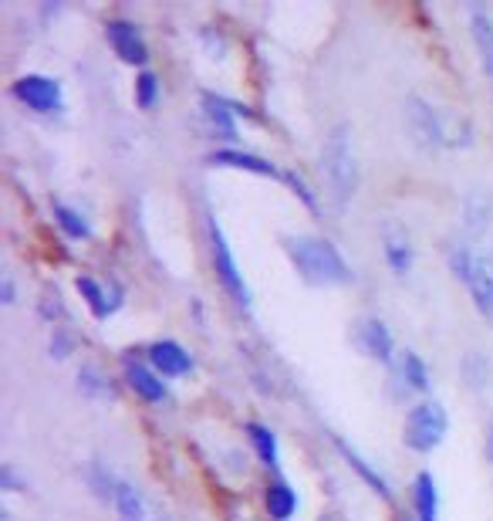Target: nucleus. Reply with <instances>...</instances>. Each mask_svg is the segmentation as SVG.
Here are the masks:
<instances>
[{"mask_svg":"<svg viewBox=\"0 0 493 521\" xmlns=\"http://www.w3.org/2000/svg\"><path fill=\"white\" fill-rule=\"evenodd\" d=\"M281 244H284V254H288L291 264H294V271H298L308 285L335 288V285H348V281H355L352 264H348L345 254L338 251L331 241H325V237L284 234Z\"/></svg>","mask_w":493,"mask_h":521,"instance_id":"f257e3e1","label":"nucleus"},{"mask_svg":"<svg viewBox=\"0 0 493 521\" xmlns=\"http://www.w3.org/2000/svg\"><path fill=\"white\" fill-rule=\"evenodd\" d=\"M321 176H325L328 197L338 210L352 203L358 190V163H355V146H352V129L348 122H335L321 146Z\"/></svg>","mask_w":493,"mask_h":521,"instance_id":"f03ea898","label":"nucleus"},{"mask_svg":"<svg viewBox=\"0 0 493 521\" xmlns=\"http://www.w3.org/2000/svg\"><path fill=\"white\" fill-rule=\"evenodd\" d=\"M406 126L423 149H456L470 146V126L460 129L450 116L436 109L433 102H426L423 95H406Z\"/></svg>","mask_w":493,"mask_h":521,"instance_id":"7ed1b4c3","label":"nucleus"},{"mask_svg":"<svg viewBox=\"0 0 493 521\" xmlns=\"http://www.w3.org/2000/svg\"><path fill=\"white\" fill-rule=\"evenodd\" d=\"M446 261H450L453 278L470 291L477 312L493 322V261L477 244H453Z\"/></svg>","mask_w":493,"mask_h":521,"instance_id":"20e7f679","label":"nucleus"},{"mask_svg":"<svg viewBox=\"0 0 493 521\" xmlns=\"http://www.w3.org/2000/svg\"><path fill=\"white\" fill-rule=\"evenodd\" d=\"M450 434V413L439 400H419L402 423V444L416 454H433Z\"/></svg>","mask_w":493,"mask_h":521,"instance_id":"39448f33","label":"nucleus"},{"mask_svg":"<svg viewBox=\"0 0 493 521\" xmlns=\"http://www.w3.org/2000/svg\"><path fill=\"white\" fill-rule=\"evenodd\" d=\"M206 241H210V258H213V271H217V281L223 291L237 302L240 308L250 305V288L244 281V271L237 268V258H233L227 237H223V227L217 224V217H206Z\"/></svg>","mask_w":493,"mask_h":521,"instance_id":"423d86ee","label":"nucleus"},{"mask_svg":"<svg viewBox=\"0 0 493 521\" xmlns=\"http://www.w3.org/2000/svg\"><path fill=\"white\" fill-rule=\"evenodd\" d=\"M14 99L21 105H28L31 112H41V116H51V112L61 109L65 95H61V82L48 75H21L14 82Z\"/></svg>","mask_w":493,"mask_h":521,"instance_id":"0eeeda50","label":"nucleus"},{"mask_svg":"<svg viewBox=\"0 0 493 521\" xmlns=\"http://www.w3.org/2000/svg\"><path fill=\"white\" fill-rule=\"evenodd\" d=\"M382 258L396 278H406L416 264V251H412V237L399 220H385L382 224Z\"/></svg>","mask_w":493,"mask_h":521,"instance_id":"6e6552de","label":"nucleus"},{"mask_svg":"<svg viewBox=\"0 0 493 521\" xmlns=\"http://www.w3.org/2000/svg\"><path fill=\"white\" fill-rule=\"evenodd\" d=\"M355 342L365 356L382 362V366H392V359H396V339H392L389 325H385L382 319H358Z\"/></svg>","mask_w":493,"mask_h":521,"instance_id":"1a4fd4ad","label":"nucleus"},{"mask_svg":"<svg viewBox=\"0 0 493 521\" xmlns=\"http://www.w3.org/2000/svg\"><path fill=\"white\" fill-rule=\"evenodd\" d=\"M105 38H109L112 51L125 61V65H146L149 48L132 21H109L105 24Z\"/></svg>","mask_w":493,"mask_h":521,"instance_id":"9d476101","label":"nucleus"},{"mask_svg":"<svg viewBox=\"0 0 493 521\" xmlns=\"http://www.w3.org/2000/svg\"><path fill=\"white\" fill-rule=\"evenodd\" d=\"M149 366L156 369L163 379H176V376H186L193 369V356L179 346V342L163 339V342H152L149 346Z\"/></svg>","mask_w":493,"mask_h":521,"instance_id":"9b49d317","label":"nucleus"},{"mask_svg":"<svg viewBox=\"0 0 493 521\" xmlns=\"http://www.w3.org/2000/svg\"><path fill=\"white\" fill-rule=\"evenodd\" d=\"M463 227L473 241L487 237V231L493 227V197L483 190H470L463 197Z\"/></svg>","mask_w":493,"mask_h":521,"instance_id":"f8f14e48","label":"nucleus"},{"mask_svg":"<svg viewBox=\"0 0 493 521\" xmlns=\"http://www.w3.org/2000/svg\"><path fill=\"white\" fill-rule=\"evenodd\" d=\"M470 34H473V44H477L483 75H487L493 85V14L487 7L480 4L470 7Z\"/></svg>","mask_w":493,"mask_h":521,"instance_id":"ddd939ff","label":"nucleus"},{"mask_svg":"<svg viewBox=\"0 0 493 521\" xmlns=\"http://www.w3.org/2000/svg\"><path fill=\"white\" fill-rule=\"evenodd\" d=\"M203 116L217 136L237 139V122H233V116H247V109H240L237 102L220 99V95H203Z\"/></svg>","mask_w":493,"mask_h":521,"instance_id":"4468645a","label":"nucleus"},{"mask_svg":"<svg viewBox=\"0 0 493 521\" xmlns=\"http://www.w3.org/2000/svg\"><path fill=\"white\" fill-rule=\"evenodd\" d=\"M210 163L230 166V170H247V173H257V176H277V166L271 160L244 153V149H217V153H210Z\"/></svg>","mask_w":493,"mask_h":521,"instance_id":"2eb2a0df","label":"nucleus"},{"mask_svg":"<svg viewBox=\"0 0 493 521\" xmlns=\"http://www.w3.org/2000/svg\"><path fill=\"white\" fill-rule=\"evenodd\" d=\"M412 508H416V521H439V491H436V478L429 471L416 474V484H412Z\"/></svg>","mask_w":493,"mask_h":521,"instance_id":"dca6fc26","label":"nucleus"},{"mask_svg":"<svg viewBox=\"0 0 493 521\" xmlns=\"http://www.w3.org/2000/svg\"><path fill=\"white\" fill-rule=\"evenodd\" d=\"M335 447H338V450H342L345 464H348V467H352V471H358V478H362L365 484H369V488H372L375 494H379V498H385V501H389V498H392V491H389V484H385V478H382V474H379V471H375V467H372L369 461H365V457H362V454H358V450H355V447H348V444H345V440H342V437H335Z\"/></svg>","mask_w":493,"mask_h":521,"instance_id":"f3484780","label":"nucleus"},{"mask_svg":"<svg viewBox=\"0 0 493 521\" xmlns=\"http://www.w3.org/2000/svg\"><path fill=\"white\" fill-rule=\"evenodd\" d=\"M399 383L406 386L409 393H426L429 390V366L419 352L402 349L399 352Z\"/></svg>","mask_w":493,"mask_h":521,"instance_id":"a211bd4d","label":"nucleus"},{"mask_svg":"<svg viewBox=\"0 0 493 521\" xmlns=\"http://www.w3.org/2000/svg\"><path fill=\"white\" fill-rule=\"evenodd\" d=\"M125 379H129V386L146 403H163L166 400V383H163V376H159L152 366H129Z\"/></svg>","mask_w":493,"mask_h":521,"instance_id":"6ab92c4d","label":"nucleus"},{"mask_svg":"<svg viewBox=\"0 0 493 521\" xmlns=\"http://www.w3.org/2000/svg\"><path fill=\"white\" fill-rule=\"evenodd\" d=\"M112 505H115V511H119V521H146V501H142V494L132 481L119 478Z\"/></svg>","mask_w":493,"mask_h":521,"instance_id":"aec40b11","label":"nucleus"},{"mask_svg":"<svg viewBox=\"0 0 493 521\" xmlns=\"http://www.w3.org/2000/svg\"><path fill=\"white\" fill-rule=\"evenodd\" d=\"M460 373H463V379H466V386H470V390H487L490 386V376H493V366H490V359H487V352H480V349H470L463 356V362H460Z\"/></svg>","mask_w":493,"mask_h":521,"instance_id":"412c9836","label":"nucleus"},{"mask_svg":"<svg viewBox=\"0 0 493 521\" xmlns=\"http://www.w3.org/2000/svg\"><path fill=\"white\" fill-rule=\"evenodd\" d=\"M267 511H271L274 521H291L294 511H298V494L288 481H271L267 488Z\"/></svg>","mask_w":493,"mask_h":521,"instance_id":"4be33fe9","label":"nucleus"},{"mask_svg":"<svg viewBox=\"0 0 493 521\" xmlns=\"http://www.w3.org/2000/svg\"><path fill=\"white\" fill-rule=\"evenodd\" d=\"M78 390H82V396H88V400H112L115 396L112 383L102 376V369L92 366V362L78 369Z\"/></svg>","mask_w":493,"mask_h":521,"instance_id":"5701e85b","label":"nucleus"},{"mask_svg":"<svg viewBox=\"0 0 493 521\" xmlns=\"http://www.w3.org/2000/svg\"><path fill=\"white\" fill-rule=\"evenodd\" d=\"M75 285H78V291H82L85 305L92 308L95 319H109V315L115 312V302H109V291L98 285L95 278H78Z\"/></svg>","mask_w":493,"mask_h":521,"instance_id":"b1692460","label":"nucleus"},{"mask_svg":"<svg viewBox=\"0 0 493 521\" xmlns=\"http://www.w3.org/2000/svg\"><path fill=\"white\" fill-rule=\"evenodd\" d=\"M247 437L250 444H254L257 457L267 464V467H277V437L271 427H264V423H247Z\"/></svg>","mask_w":493,"mask_h":521,"instance_id":"393cba45","label":"nucleus"},{"mask_svg":"<svg viewBox=\"0 0 493 521\" xmlns=\"http://www.w3.org/2000/svg\"><path fill=\"white\" fill-rule=\"evenodd\" d=\"M55 220H58L61 231H65L68 237H75V241H82V237H92V227H88V220L78 214L75 207H68V203H55Z\"/></svg>","mask_w":493,"mask_h":521,"instance_id":"a878e982","label":"nucleus"},{"mask_svg":"<svg viewBox=\"0 0 493 521\" xmlns=\"http://www.w3.org/2000/svg\"><path fill=\"white\" fill-rule=\"evenodd\" d=\"M88 481H92V491H95L102 501H112V498H115L119 478H115V474H112L102 461H92V467H88Z\"/></svg>","mask_w":493,"mask_h":521,"instance_id":"bb28decb","label":"nucleus"},{"mask_svg":"<svg viewBox=\"0 0 493 521\" xmlns=\"http://www.w3.org/2000/svg\"><path fill=\"white\" fill-rule=\"evenodd\" d=\"M156 99H159V78L152 72H142L136 78V105L139 109H152Z\"/></svg>","mask_w":493,"mask_h":521,"instance_id":"cd10ccee","label":"nucleus"},{"mask_svg":"<svg viewBox=\"0 0 493 521\" xmlns=\"http://www.w3.org/2000/svg\"><path fill=\"white\" fill-rule=\"evenodd\" d=\"M284 180H288V183H291V190L304 200V207H308V210H318V197L308 190V183H304L298 173H284Z\"/></svg>","mask_w":493,"mask_h":521,"instance_id":"c85d7f7f","label":"nucleus"},{"mask_svg":"<svg viewBox=\"0 0 493 521\" xmlns=\"http://www.w3.org/2000/svg\"><path fill=\"white\" fill-rule=\"evenodd\" d=\"M0 481H4V491H21V488H28V484L17 481V471H14L11 464H7L4 471H0Z\"/></svg>","mask_w":493,"mask_h":521,"instance_id":"c756f323","label":"nucleus"},{"mask_svg":"<svg viewBox=\"0 0 493 521\" xmlns=\"http://www.w3.org/2000/svg\"><path fill=\"white\" fill-rule=\"evenodd\" d=\"M0 302L14 305V278L11 275H4V281H0Z\"/></svg>","mask_w":493,"mask_h":521,"instance_id":"7c9ffc66","label":"nucleus"},{"mask_svg":"<svg viewBox=\"0 0 493 521\" xmlns=\"http://www.w3.org/2000/svg\"><path fill=\"white\" fill-rule=\"evenodd\" d=\"M51 356H55V359H65L68 356V339H65V335L51 339Z\"/></svg>","mask_w":493,"mask_h":521,"instance_id":"2f4dec72","label":"nucleus"},{"mask_svg":"<svg viewBox=\"0 0 493 521\" xmlns=\"http://www.w3.org/2000/svg\"><path fill=\"white\" fill-rule=\"evenodd\" d=\"M483 457L493 464V420L487 423V437H483Z\"/></svg>","mask_w":493,"mask_h":521,"instance_id":"473e14b6","label":"nucleus"}]
</instances>
